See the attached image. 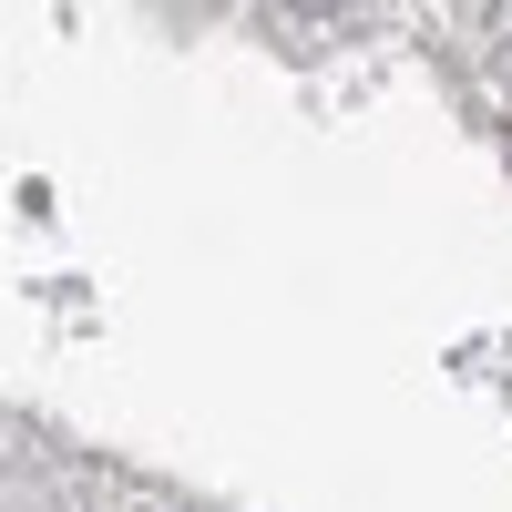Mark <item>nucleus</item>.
<instances>
[{"label":"nucleus","instance_id":"1","mask_svg":"<svg viewBox=\"0 0 512 512\" xmlns=\"http://www.w3.org/2000/svg\"><path fill=\"white\" fill-rule=\"evenodd\" d=\"M287 11H308V21H328V11H349V0H287Z\"/></svg>","mask_w":512,"mask_h":512}]
</instances>
